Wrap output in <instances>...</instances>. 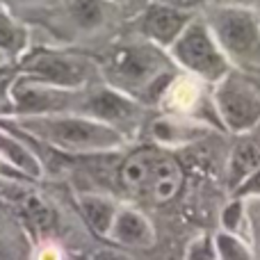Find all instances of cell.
I'll return each instance as SVG.
<instances>
[{"label": "cell", "mask_w": 260, "mask_h": 260, "mask_svg": "<svg viewBox=\"0 0 260 260\" xmlns=\"http://www.w3.org/2000/svg\"><path fill=\"white\" fill-rule=\"evenodd\" d=\"M108 5L105 0H67V14L80 30L94 32L108 18Z\"/></svg>", "instance_id": "ac0fdd59"}, {"label": "cell", "mask_w": 260, "mask_h": 260, "mask_svg": "<svg viewBox=\"0 0 260 260\" xmlns=\"http://www.w3.org/2000/svg\"><path fill=\"white\" fill-rule=\"evenodd\" d=\"M105 3H110V5H121V3H130V0H105Z\"/></svg>", "instance_id": "4316f807"}, {"label": "cell", "mask_w": 260, "mask_h": 260, "mask_svg": "<svg viewBox=\"0 0 260 260\" xmlns=\"http://www.w3.org/2000/svg\"><path fill=\"white\" fill-rule=\"evenodd\" d=\"M23 3H39V0H23Z\"/></svg>", "instance_id": "83f0119b"}, {"label": "cell", "mask_w": 260, "mask_h": 260, "mask_svg": "<svg viewBox=\"0 0 260 260\" xmlns=\"http://www.w3.org/2000/svg\"><path fill=\"white\" fill-rule=\"evenodd\" d=\"M260 169V126L247 135H238L226 162V183L235 192L253 171Z\"/></svg>", "instance_id": "5bb4252c"}, {"label": "cell", "mask_w": 260, "mask_h": 260, "mask_svg": "<svg viewBox=\"0 0 260 260\" xmlns=\"http://www.w3.org/2000/svg\"><path fill=\"white\" fill-rule=\"evenodd\" d=\"M219 224H221L219 231H226V233H233V235L244 238V226L249 229V203H247V199L231 197V201L226 203L224 210H221Z\"/></svg>", "instance_id": "d6986e66"}, {"label": "cell", "mask_w": 260, "mask_h": 260, "mask_svg": "<svg viewBox=\"0 0 260 260\" xmlns=\"http://www.w3.org/2000/svg\"><path fill=\"white\" fill-rule=\"evenodd\" d=\"M16 73V64L14 62H0V82L5 80V78L14 76Z\"/></svg>", "instance_id": "cb8c5ba5"}, {"label": "cell", "mask_w": 260, "mask_h": 260, "mask_svg": "<svg viewBox=\"0 0 260 260\" xmlns=\"http://www.w3.org/2000/svg\"><path fill=\"white\" fill-rule=\"evenodd\" d=\"M117 180L130 197L144 199L151 206H167L183 189L185 171L169 148L148 144L123 157L117 169Z\"/></svg>", "instance_id": "3957f363"}, {"label": "cell", "mask_w": 260, "mask_h": 260, "mask_svg": "<svg viewBox=\"0 0 260 260\" xmlns=\"http://www.w3.org/2000/svg\"><path fill=\"white\" fill-rule=\"evenodd\" d=\"M30 50V32L21 21L12 16L9 12L0 9V55L9 62L21 59Z\"/></svg>", "instance_id": "e0dca14e"}, {"label": "cell", "mask_w": 260, "mask_h": 260, "mask_svg": "<svg viewBox=\"0 0 260 260\" xmlns=\"http://www.w3.org/2000/svg\"><path fill=\"white\" fill-rule=\"evenodd\" d=\"M185 260H217L212 235L201 233L194 240H189L187 247H185Z\"/></svg>", "instance_id": "44dd1931"}, {"label": "cell", "mask_w": 260, "mask_h": 260, "mask_svg": "<svg viewBox=\"0 0 260 260\" xmlns=\"http://www.w3.org/2000/svg\"><path fill=\"white\" fill-rule=\"evenodd\" d=\"M101 82L137 99L142 105H157L162 91L178 73L167 50L144 39L121 41L99 59Z\"/></svg>", "instance_id": "6da1fadb"}, {"label": "cell", "mask_w": 260, "mask_h": 260, "mask_svg": "<svg viewBox=\"0 0 260 260\" xmlns=\"http://www.w3.org/2000/svg\"><path fill=\"white\" fill-rule=\"evenodd\" d=\"M82 89H62L16 73L9 87L12 114L7 117H41V114L78 112Z\"/></svg>", "instance_id": "9c48e42d"}, {"label": "cell", "mask_w": 260, "mask_h": 260, "mask_svg": "<svg viewBox=\"0 0 260 260\" xmlns=\"http://www.w3.org/2000/svg\"><path fill=\"white\" fill-rule=\"evenodd\" d=\"M89 260H133V258L119 247H103V249H96L89 256Z\"/></svg>", "instance_id": "603a6c76"}, {"label": "cell", "mask_w": 260, "mask_h": 260, "mask_svg": "<svg viewBox=\"0 0 260 260\" xmlns=\"http://www.w3.org/2000/svg\"><path fill=\"white\" fill-rule=\"evenodd\" d=\"M201 18L233 67L260 64V14L256 9L238 3H210Z\"/></svg>", "instance_id": "277c9868"}, {"label": "cell", "mask_w": 260, "mask_h": 260, "mask_svg": "<svg viewBox=\"0 0 260 260\" xmlns=\"http://www.w3.org/2000/svg\"><path fill=\"white\" fill-rule=\"evenodd\" d=\"M0 160L14 169L18 176H23L25 180H41L46 174L44 160L35 153V148H30L25 144V139L14 130L0 126Z\"/></svg>", "instance_id": "4fadbf2b"}, {"label": "cell", "mask_w": 260, "mask_h": 260, "mask_svg": "<svg viewBox=\"0 0 260 260\" xmlns=\"http://www.w3.org/2000/svg\"><path fill=\"white\" fill-rule=\"evenodd\" d=\"M215 240V251L217 260H253V251L249 242L240 235L226 233V231H217L212 235Z\"/></svg>", "instance_id": "ffe728a7"}, {"label": "cell", "mask_w": 260, "mask_h": 260, "mask_svg": "<svg viewBox=\"0 0 260 260\" xmlns=\"http://www.w3.org/2000/svg\"><path fill=\"white\" fill-rule=\"evenodd\" d=\"M194 16L197 14L178 12L174 7L148 0L135 18V32L139 35V39L148 41L162 50H169L171 44L183 35V30L189 25Z\"/></svg>", "instance_id": "30bf717a"}, {"label": "cell", "mask_w": 260, "mask_h": 260, "mask_svg": "<svg viewBox=\"0 0 260 260\" xmlns=\"http://www.w3.org/2000/svg\"><path fill=\"white\" fill-rule=\"evenodd\" d=\"M229 3H238V5H244V7H251L260 12V0H229Z\"/></svg>", "instance_id": "d4e9b609"}, {"label": "cell", "mask_w": 260, "mask_h": 260, "mask_svg": "<svg viewBox=\"0 0 260 260\" xmlns=\"http://www.w3.org/2000/svg\"><path fill=\"white\" fill-rule=\"evenodd\" d=\"M78 203V212L82 215L87 229L96 235V238L108 240L110 229L114 224V217L119 212L121 203L110 194H101V192H80L76 197Z\"/></svg>", "instance_id": "9a60e30c"}, {"label": "cell", "mask_w": 260, "mask_h": 260, "mask_svg": "<svg viewBox=\"0 0 260 260\" xmlns=\"http://www.w3.org/2000/svg\"><path fill=\"white\" fill-rule=\"evenodd\" d=\"M153 3H160V5H167V7H174L178 12H187V14H194L199 9H206L212 0H153Z\"/></svg>", "instance_id": "7402d4cb"}, {"label": "cell", "mask_w": 260, "mask_h": 260, "mask_svg": "<svg viewBox=\"0 0 260 260\" xmlns=\"http://www.w3.org/2000/svg\"><path fill=\"white\" fill-rule=\"evenodd\" d=\"M256 201H258V199H256ZM249 224H253V229L260 233V212H251V210H249Z\"/></svg>", "instance_id": "484cf974"}, {"label": "cell", "mask_w": 260, "mask_h": 260, "mask_svg": "<svg viewBox=\"0 0 260 260\" xmlns=\"http://www.w3.org/2000/svg\"><path fill=\"white\" fill-rule=\"evenodd\" d=\"M16 73L62 89H87L101 82L99 59L80 50L35 48L16 62Z\"/></svg>", "instance_id": "5b68a950"}, {"label": "cell", "mask_w": 260, "mask_h": 260, "mask_svg": "<svg viewBox=\"0 0 260 260\" xmlns=\"http://www.w3.org/2000/svg\"><path fill=\"white\" fill-rule=\"evenodd\" d=\"M0 123L18 130L37 144L53 148L62 155H110L128 144L114 128L78 112L41 114V117H7Z\"/></svg>", "instance_id": "7a4b0ae2"}, {"label": "cell", "mask_w": 260, "mask_h": 260, "mask_svg": "<svg viewBox=\"0 0 260 260\" xmlns=\"http://www.w3.org/2000/svg\"><path fill=\"white\" fill-rule=\"evenodd\" d=\"M210 101L217 121L226 133L238 137L260 126V89L238 69L212 85Z\"/></svg>", "instance_id": "52a82bcc"}, {"label": "cell", "mask_w": 260, "mask_h": 260, "mask_svg": "<svg viewBox=\"0 0 260 260\" xmlns=\"http://www.w3.org/2000/svg\"><path fill=\"white\" fill-rule=\"evenodd\" d=\"M169 59L180 73L212 87L233 71V64L219 48L215 37L210 35L206 21L201 16H194L183 35L171 44L167 50Z\"/></svg>", "instance_id": "8992f818"}, {"label": "cell", "mask_w": 260, "mask_h": 260, "mask_svg": "<svg viewBox=\"0 0 260 260\" xmlns=\"http://www.w3.org/2000/svg\"><path fill=\"white\" fill-rule=\"evenodd\" d=\"M144 110L146 105H142L137 99L105 85V82H96V85L82 89V99L78 105V114H85V117L114 128L128 142L142 128Z\"/></svg>", "instance_id": "ba28073f"}, {"label": "cell", "mask_w": 260, "mask_h": 260, "mask_svg": "<svg viewBox=\"0 0 260 260\" xmlns=\"http://www.w3.org/2000/svg\"><path fill=\"white\" fill-rule=\"evenodd\" d=\"M258 14H260V12H258Z\"/></svg>", "instance_id": "f1b7e54d"}, {"label": "cell", "mask_w": 260, "mask_h": 260, "mask_svg": "<svg viewBox=\"0 0 260 260\" xmlns=\"http://www.w3.org/2000/svg\"><path fill=\"white\" fill-rule=\"evenodd\" d=\"M12 201L35 233L48 235L55 231V226H57V212H55V208L41 194L16 185V194H12Z\"/></svg>", "instance_id": "2e32d148"}, {"label": "cell", "mask_w": 260, "mask_h": 260, "mask_svg": "<svg viewBox=\"0 0 260 260\" xmlns=\"http://www.w3.org/2000/svg\"><path fill=\"white\" fill-rule=\"evenodd\" d=\"M210 128L212 126L199 121V119L162 112L160 117L151 121L148 133H151V139L155 142V146L171 151L176 146H187V144H194L197 139L210 135Z\"/></svg>", "instance_id": "7c38bea8"}, {"label": "cell", "mask_w": 260, "mask_h": 260, "mask_svg": "<svg viewBox=\"0 0 260 260\" xmlns=\"http://www.w3.org/2000/svg\"><path fill=\"white\" fill-rule=\"evenodd\" d=\"M108 240L119 249H146L155 247V229L151 219L135 206H119V212L114 217V224L110 229Z\"/></svg>", "instance_id": "8fae6325"}]
</instances>
